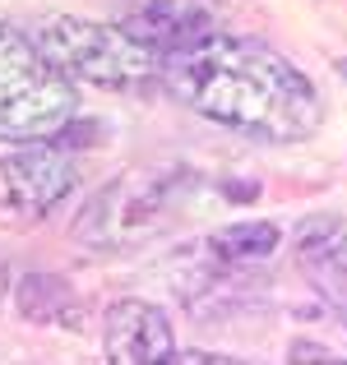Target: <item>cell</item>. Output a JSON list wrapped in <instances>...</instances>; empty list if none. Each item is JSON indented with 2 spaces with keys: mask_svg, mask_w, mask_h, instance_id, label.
Here are the masks:
<instances>
[{
  "mask_svg": "<svg viewBox=\"0 0 347 365\" xmlns=\"http://www.w3.org/2000/svg\"><path fill=\"white\" fill-rule=\"evenodd\" d=\"M158 83L195 116L259 143H301L320 130V88L259 37L204 33L162 51Z\"/></svg>",
  "mask_w": 347,
  "mask_h": 365,
  "instance_id": "cell-1",
  "label": "cell"
},
{
  "mask_svg": "<svg viewBox=\"0 0 347 365\" xmlns=\"http://www.w3.org/2000/svg\"><path fill=\"white\" fill-rule=\"evenodd\" d=\"M195 185L199 176L186 162H134L89 195V204L74 217V241L98 255L134 250L162 232V222L186 204Z\"/></svg>",
  "mask_w": 347,
  "mask_h": 365,
  "instance_id": "cell-2",
  "label": "cell"
},
{
  "mask_svg": "<svg viewBox=\"0 0 347 365\" xmlns=\"http://www.w3.org/2000/svg\"><path fill=\"white\" fill-rule=\"evenodd\" d=\"M33 42L70 83H89L102 93L144 88L158 79L162 51L125 33L121 24H98L79 14H51L33 28Z\"/></svg>",
  "mask_w": 347,
  "mask_h": 365,
  "instance_id": "cell-3",
  "label": "cell"
},
{
  "mask_svg": "<svg viewBox=\"0 0 347 365\" xmlns=\"http://www.w3.org/2000/svg\"><path fill=\"white\" fill-rule=\"evenodd\" d=\"M79 111V88L37 51L33 33L0 19V139H56Z\"/></svg>",
  "mask_w": 347,
  "mask_h": 365,
  "instance_id": "cell-4",
  "label": "cell"
},
{
  "mask_svg": "<svg viewBox=\"0 0 347 365\" xmlns=\"http://www.w3.org/2000/svg\"><path fill=\"white\" fill-rule=\"evenodd\" d=\"M79 190V162L56 139L19 143L14 153H0V222L28 227L46 222L65 199Z\"/></svg>",
  "mask_w": 347,
  "mask_h": 365,
  "instance_id": "cell-5",
  "label": "cell"
},
{
  "mask_svg": "<svg viewBox=\"0 0 347 365\" xmlns=\"http://www.w3.org/2000/svg\"><path fill=\"white\" fill-rule=\"evenodd\" d=\"M176 338H171V319L162 305L144 301V296H121L102 314V351L111 365H153L167 361Z\"/></svg>",
  "mask_w": 347,
  "mask_h": 365,
  "instance_id": "cell-6",
  "label": "cell"
},
{
  "mask_svg": "<svg viewBox=\"0 0 347 365\" xmlns=\"http://www.w3.org/2000/svg\"><path fill=\"white\" fill-rule=\"evenodd\" d=\"M116 24L149 42L153 51H171L213 33V0H125Z\"/></svg>",
  "mask_w": 347,
  "mask_h": 365,
  "instance_id": "cell-7",
  "label": "cell"
},
{
  "mask_svg": "<svg viewBox=\"0 0 347 365\" xmlns=\"http://www.w3.org/2000/svg\"><path fill=\"white\" fill-rule=\"evenodd\" d=\"M296 259L315 277V287L347 310V222H333V217L306 222L296 236Z\"/></svg>",
  "mask_w": 347,
  "mask_h": 365,
  "instance_id": "cell-8",
  "label": "cell"
},
{
  "mask_svg": "<svg viewBox=\"0 0 347 365\" xmlns=\"http://www.w3.org/2000/svg\"><path fill=\"white\" fill-rule=\"evenodd\" d=\"M14 310L33 324H79V292L61 273H24L14 287Z\"/></svg>",
  "mask_w": 347,
  "mask_h": 365,
  "instance_id": "cell-9",
  "label": "cell"
},
{
  "mask_svg": "<svg viewBox=\"0 0 347 365\" xmlns=\"http://www.w3.org/2000/svg\"><path fill=\"white\" fill-rule=\"evenodd\" d=\"M278 241H283V232H278L273 222H236V227L213 232L204 241V250L223 268H241V264H259V259H268L278 250Z\"/></svg>",
  "mask_w": 347,
  "mask_h": 365,
  "instance_id": "cell-10",
  "label": "cell"
},
{
  "mask_svg": "<svg viewBox=\"0 0 347 365\" xmlns=\"http://www.w3.org/2000/svg\"><path fill=\"white\" fill-rule=\"evenodd\" d=\"M167 361H181V365H236V356H218V351H204V347H171Z\"/></svg>",
  "mask_w": 347,
  "mask_h": 365,
  "instance_id": "cell-11",
  "label": "cell"
},
{
  "mask_svg": "<svg viewBox=\"0 0 347 365\" xmlns=\"http://www.w3.org/2000/svg\"><path fill=\"white\" fill-rule=\"evenodd\" d=\"M333 70H338V74H343V79H347V61H333Z\"/></svg>",
  "mask_w": 347,
  "mask_h": 365,
  "instance_id": "cell-12",
  "label": "cell"
}]
</instances>
